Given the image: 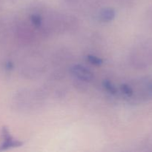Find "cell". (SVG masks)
<instances>
[{"label": "cell", "instance_id": "obj_9", "mask_svg": "<svg viewBox=\"0 0 152 152\" xmlns=\"http://www.w3.org/2000/svg\"><path fill=\"white\" fill-rule=\"evenodd\" d=\"M148 88V91H149V92H151V93L152 94V83H150Z\"/></svg>", "mask_w": 152, "mask_h": 152}, {"label": "cell", "instance_id": "obj_8", "mask_svg": "<svg viewBox=\"0 0 152 152\" xmlns=\"http://www.w3.org/2000/svg\"><path fill=\"white\" fill-rule=\"evenodd\" d=\"M13 68V65H12L11 62H7V64H6V68L8 70L11 69V68Z\"/></svg>", "mask_w": 152, "mask_h": 152}, {"label": "cell", "instance_id": "obj_1", "mask_svg": "<svg viewBox=\"0 0 152 152\" xmlns=\"http://www.w3.org/2000/svg\"><path fill=\"white\" fill-rule=\"evenodd\" d=\"M1 136H2L3 141L1 145H0V151H4V150H7L10 148H14V147H19L22 145V142L16 140L12 137L10 132L6 127H4L2 129Z\"/></svg>", "mask_w": 152, "mask_h": 152}, {"label": "cell", "instance_id": "obj_4", "mask_svg": "<svg viewBox=\"0 0 152 152\" xmlns=\"http://www.w3.org/2000/svg\"><path fill=\"white\" fill-rule=\"evenodd\" d=\"M102 85H103L104 88H105L108 93L111 94L115 95L117 93V88H116L115 86H114L111 82H110L109 80H104Z\"/></svg>", "mask_w": 152, "mask_h": 152}, {"label": "cell", "instance_id": "obj_6", "mask_svg": "<svg viewBox=\"0 0 152 152\" xmlns=\"http://www.w3.org/2000/svg\"><path fill=\"white\" fill-rule=\"evenodd\" d=\"M121 91L126 96H132V94H133V89L128 84L122 85Z\"/></svg>", "mask_w": 152, "mask_h": 152}, {"label": "cell", "instance_id": "obj_7", "mask_svg": "<svg viewBox=\"0 0 152 152\" xmlns=\"http://www.w3.org/2000/svg\"><path fill=\"white\" fill-rule=\"evenodd\" d=\"M31 22L36 27H39L42 25V18L39 15L34 14L31 16Z\"/></svg>", "mask_w": 152, "mask_h": 152}, {"label": "cell", "instance_id": "obj_5", "mask_svg": "<svg viewBox=\"0 0 152 152\" xmlns=\"http://www.w3.org/2000/svg\"><path fill=\"white\" fill-rule=\"evenodd\" d=\"M86 59H87V61H88L91 64H92L94 65H96V66H99L103 62L102 59H100V58L97 57L96 56H94V55H88Z\"/></svg>", "mask_w": 152, "mask_h": 152}, {"label": "cell", "instance_id": "obj_2", "mask_svg": "<svg viewBox=\"0 0 152 152\" xmlns=\"http://www.w3.org/2000/svg\"><path fill=\"white\" fill-rule=\"evenodd\" d=\"M71 72L73 75L82 81L89 82L93 79L94 74L90 70L81 65H75L71 68Z\"/></svg>", "mask_w": 152, "mask_h": 152}, {"label": "cell", "instance_id": "obj_3", "mask_svg": "<svg viewBox=\"0 0 152 152\" xmlns=\"http://www.w3.org/2000/svg\"><path fill=\"white\" fill-rule=\"evenodd\" d=\"M115 10L112 8H105L99 13V18L102 22H108L112 21L115 17Z\"/></svg>", "mask_w": 152, "mask_h": 152}]
</instances>
